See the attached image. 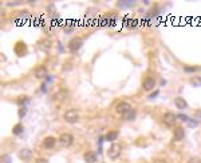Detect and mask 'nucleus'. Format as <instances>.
Here are the masks:
<instances>
[{
	"mask_svg": "<svg viewBox=\"0 0 201 163\" xmlns=\"http://www.w3.org/2000/svg\"><path fill=\"white\" fill-rule=\"evenodd\" d=\"M185 138V131L182 127H176L174 128V140H177V142H180Z\"/></svg>",
	"mask_w": 201,
	"mask_h": 163,
	"instance_id": "12",
	"label": "nucleus"
},
{
	"mask_svg": "<svg viewBox=\"0 0 201 163\" xmlns=\"http://www.w3.org/2000/svg\"><path fill=\"white\" fill-rule=\"evenodd\" d=\"M4 159H6V161H4V163H10V161H8V159H10V156H8V155H4Z\"/></svg>",
	"mask_w": 201,
	"mask_h": 163,
	"instance_id": "27",
	"label": "nucleus"
},
{
	"mask_svg": "<svg viewBox=\"0 0 201 163\" xmlns=\"http://www.w3.org/2000/svg\"><path fill=\"white\" fill-rule=\"evenodd\" d=\"M63 118H65V120L67 122V123L74 124V123H77V122L79 120V112L77 110H69V111L65 112Z\"/></svg>",
	"mask_w": 201,
	"mask_h": 163,
	"instance_id": "2",
	"label": "nucleus"
},
{
	"mask_svg": "<svg viewBox=\"0 0 201 163\" xmlns=\"http://www.w3.org/2000/svg\"><path fill=\"white\" fill-rule=\"evenodd\" d=\"M82 44H83V39H82V38H74V39L70 40V43H69V49H70L71 52H77L78 49L82 47Z\"/></svg>",
	"mask_w": 201,
	"mask_h": 163,
	"instance_id": "5",
	"label": "nucleus"
},
{
	"mask_svg": "<svg viewBox=\"0 0 201 163\" xmlns=\"http://www.w3.org/2000/svg\"><path fill=\"white\" fill-rule=\"evenodd\" d=\"M121 152H122V146L118 143H113L109 147V150H107V156H109L110 159H117L121 155Z\"/></svg>",
	"mask_w": 201,
	"mask_h": 163,
	"instance_id": "1",
	"label": "nucleus"
},
{
	"mask_svg": "<svg viewBox=\"0 0 201 163\" xmlns=\"http://www.w3.org/2000/svg\"><path fill=\"white\" fill-rule=\"evenodd\" d=\"M153 163H166V161H164V159H156Z\"/></svg>",
	"mask_w": 201,
	"mask_h": 163,
	"instance_id": "26",
	"label": "nucleus"
},
{
	"mask_svg": "<svg viewBox=\"0 0 201 163\" xmlns=\"http://www.w3.org/2000/svg\"><path fill=\"white\" fill-rule=\"evenodd\" d=\"M156 87V80L151 78V76H147V78L144 79V83H142V88L145 91H151Z\"/></svg>",
	"mask_w": 201,
	"mask_h": 163,
	"instance_id": "6",
	"label": "nucleus"
},
{
	"mask_svg": "<svg viewBox=\"0 0 201 163\" xmlns=\"http://www.w3.org/2000/svg\"><path fill=\"white\" fill-rule=\"evenodd\" d=\"M117 138H118V131H110V133L106 134L105 140H107V142H114Z\"/></svg>",
	"mask_w": 201,
	"mask_h": 163,
	"instance_id": "15",
	"label": "nucleus"
},
{
	"mask_svg": "<svg viewBox=\"0 0 201 163\" xmlns=\"http://www.w3.org/2000/svg\"><path fill=\"white\" fill-rule=\"evenodd\" d=\"M55 144H56V139L54 137H47V138H44V140H43V146H44V148H47V150L54 148L55 147Z\"/></svg>",
	"mask_w": 201,
	"mask_h": 163,
	"instance_id": "9",
	"label": "nucleus"
},
{
	"mask_svg": "<svg viewBox=\"0 0 201 163\" xmlns=\"http://www.w3.org/2000/svg\"><path fill=\"white\" fill-rule=\"evenodd\" d=\"M47 76V68L44 66H40L35 70V78L38 79H44Z\"/></svg>",
	"mask_w": 201,
	"mask_h": 163,
	"instance_id": "11",
	"label": "nucleus"
},
{
	"mask_svg": "<svg viewBox=\"0 0 201 163\" xmlns=\"http://www.w3.org/2000/svg\"><path fill=\"white\" fill-rule=\"evenodd\" d=\"M73 142H74V137L69 133L62 134L59 137V144H60V147H63V148L70 147L71 144H73Z\"/></svg>",
	"mask_w": 201,
	"mask_h": 163,
	"instance_id": "3",
	"label": "nucleus"
},
{
	"mask_svg": "<svg viewBox=\"0 0 201 163\" xmlns=\"http://www.w3.org/2000/svg\"><path fill=\"white\" fill-rule=\"evenodd\" d=\"M174 105H176L177 108H180V110H185L188 107V103L184 98H176L174 99Z\"/></svg>",
	"mask_w": 201,
	"mask_h": 163,
	"instance_id": "13",
	"label": "nucleus"
},
{
	"mask_svg": "<svg viewBox=\"0 0 201 163\" xmlns=\"http://www.w3.org/2000/svg\"><path fill=\"white\" fill-rule=\"evenodd\" d=\"M35 163H48V161L46 159V158H38Z\"/></svg>",
	"mask_w": 201,
	"mask_h": 163,
	"instance_id": "21",
	"label": "nucleus"
},
{
	"mask_svg": "<svg viewBox=\"0 0 201 163\" xmlns=\"http://www.w3.org/2000/svg\"><path fill=\"white\" fill-rule=\"evenodd\" d=\"M22 131H23V126H22V124H16L15 127H13V130H12V133L15 134V135H19V134L22 133Z\"/></svg>",
	"mask_w": 201,
	"mask_h": 163,
	"instance_id": "18",
	"label": "nucleus"
},
{
	"mask_svg": "<svg viewBox=\"0 0 201 163\" xmlns=\"http://www.w3.org/2000/svg\"><path fill=\"white\" fill-rule=\"evenodd\" d=\"M132 110V107H130V103H127V102H121L117 105V112L118 114H122L125 115L126 112H129Z\"/></svg>",
	"mask_w": 201,
	"mask_h": 163,
	"instance_id": "7",
	"label": "nucleus"
},
{
	"mask_svg": "<svg viewBox=\"0 0 201 163\" xmlns=\"http://www.w3.org/2000/svg\"><path fill=\"white\" fill-rule=\"evenodd\" d=\"M190 83H192V86H194V87H200V86H201V78H199V76H194V78L190 79Z\"/></svg>",
	"mask_w": 201,
	"mask_h": 163,
	"instance_id": "16",
	"label": "nucleus"
},
{
	"mask_svg": "<svg viewBox=\"0 0 201 163\" xmlns=\"http://www.w3.org/2000/svg\"><path fill=\"white\" fill-rule=\"evenodd\" d=\"M134 116H136V111H134V110H130V111H129V112H126V114H125L123 115V118H125V119H134Z\"/></svg>",
	"mask_w": 201,
	"mask_h": 163,
	"instance_id": "17",
	"label": "nucleus"
},
{
	"mask_svg": "<svg viewBox=\"0 0 201 163\" xmlns=\"http://www.w3.org/2000/svg\"><path fill=\"white\" fill-rule=\"evenodd\" d=\"M27 100H28L27 98H20L17 102H19V105H20V106H23V105H24V102H27Z\"/></svg>",
	"mask_w": 201,
	"mask_h": 163,
	"instance_id": "24",
	"label": "nucleus"
},
{
	"mask_svg": "<svg viewBox=\"0 0 201 163\" xmlns=\"http://www.w3.org/2000/svg\"><path fill=\"white\" fill-rule=\"evenodd\" d=\"M84 161L87 163H95L97 162V154L93 151H87L84 154Z\"/></svg>",
	"mask_w": 201,
	"mask_h": 163,
	"instance_id": "14",
	"label": "nucleus"
},
{
	"mask_svg": "<svg viewBox=\"0 0 201 163\" xmlns=\"http://www.w3.org/2000/svg\"><path fill=\"white\" fill-rule=\"evenodd\" d=\"M180 119H182V120H186V122H189V118H188L186 115H184V114H180V115H177Z\"/></svg>",
	"mask_w": 201,
	"mask_h": 163,
	"instance_id": "22",
	"label": "nucleus"
},
{
	"mask_svg": "<svg viewBox=\"0 0 201 163\" xmlns=\"http://www.w3.org/2000/svg\"><path fill=\"white\" fill-rule=\"evenodd\" d=\"M157 95H158V91H156L153 95H150V99H151V98H156V96H157Z\"/></svg>",
	"mask_w": 201,
	"mask_h": 163,
	"instance_id": "28",
	"label": "nucleus"
},
{
	"mask_svg": "<svg viewBox=\"0 0 201 163\" xmlns=\"http://www.w3.org/2000/svg\"><path fill=\"white\" fill-rule=\"evenodd\" d=\"M26 115V108H20V111H19V118H23Z\"/></svg>",
	"mask_w": 201,
	"mask_h": 163,
	"instance_id": "23",
	"label": "nucleus"
},
{
	"mask_svg": "<svg viewBox=\"0 0 201 163\" xmlns=\"http://www.w3.org/2000/svg\"><path fill=\"white\" fill-rule=\"evenodd\" d=\"M188 163H200V159L199 158H192V159H189Z\"/></svg>",
	"mask_w": 201,
	"mask_h": 163,
	"instance_id": "25",
	"label": "nucleus"
},
{
	"mask_svg": "<svg viewBox=\"0 0 201 163\" xmlns=\"http://www.w3.org/2000/svg\"><path fill=\"white\" fill-rule=\"evenodd\" d=\"M67 98H69V90H66V88H60L59 91L55 94V99L59 102H65Z\"/></svg>",
	"mask_w": 201,
	"mask_h": 163,
	"instance_id": "8",
	"label": "nucleus"
},
{
	"mask_svg": "<svg viewBox=\"0 0 201 163\" xmlns=\"http://www.w3.org/2000/svg\"><path fill=\"white\" fill-rule=\"evenodd\" d=\"M177 115L173 114V112H166L164 116H162V123L165 126H168V127H173L174 124H176V120H177Z\"/></svg>",
	"mask_w": 201,
	"mask_h": 163,
	"instance_id": "4",
	"label": "nucleus"
},
{
	"mask_svg": "<svg viewBox=\"0 0 201 163\" xmlns=\"http://www.w3.org/2000/svg\"><path fill=\"white\" fill-rule=\"evenodd\" d=\"M184 71L186 72V74H193V72L197 71V67H188V66H185Z\"/></svg>",
	"mask_w": 201,
	"mask_h": 163,
	"instance_id": "19",
	"label": "nucleus"
},
{
	"mask_svg": "<svg viewBox=\"0 0 201 163\" xmlns=\"http://www.w3.org/2000/svg\"><path fill=\"white\" fill-rule=\"evenodd\" d=\"M194 119L196 122H201V110H197L194 112Z\"/></svg>",
	"mask_w": 201,
	"mask_h": 163,
	"instance_id": "20",
	"label": "nucleus"
},
{
	"mask_svg": "<svg viewBox=\"0 0 201 163\" xmlns=\"http://www.w3.org/2000/svg\"><path fill=\"white\" fill-rule=\"evenodd\" d=\"M31 156H32V151L30 148H22L19 151V158L22 161H28L31 159Z\"/></svg>",
	"mask_w": 201,
	"mask_h": 163,
	"instance_id": "10",
	"label": "nucleus"
}]
</instances>
